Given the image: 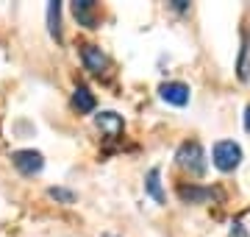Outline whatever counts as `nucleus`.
<instances>
[{
  "label": "nucleus",
  "instance_id": "nucleus-1",
  "mask_svg": "<svg viewBox=\"0 0 250 237\" xmlns=\"http://www.w3.org/2000/svg\"><path fill=\"white\" fill-rule=\"evenodd\" d=\"M175 162H178V167H184V170H189L192 176H203L206 173V151L200 148V142H184V145L178 148V154H175Z\"/></svg>",
  "mask_w": 250,
  "mask_h": 237
},
{
  "label": "nucleus",
  "instance_id": "nucleus-2",
  "mask_svg": "<svg viewBox=\"0 0 250 237\" xmlns=\"http://www.w3.org/2000/svg\"><path fill=\"white\" fill-rule=\"evenodd\" d=\"M211 159H214V167L217 170H223V173H231L236 170L242 162V148L233 142V140H220L211 151Z\"/></svg>",
  "mask_w": 250,
  "mask_h": 237
},
{
  "label": "nucleus",
  "instance_id": "nucleus-3",
  "mask_svg": "<svg viewBox=\"0 0 250 237\" xmlns=\"http://www.w3.org/2000/svg\"><path fill=\"white\" fill-rule=\"evenodd\" d=\"M11 162H14V167H17L22 176H34V173H39V170L45 167V159H42V154H39V151H34V148L14 151V154H11Z\"/></svg>",
  "mask_w": 250,
  "mask_h": 237
},
{
  "label": "nucleus",
  "instance_id": "nucleus-4",
  "mask_svg": "<svg viewBox=\"0 0 250 237\" xmlns=\"http://www.w3.org/2000/svg\"><path fill=\"white\" fill-rule=\"evenodd\" d=\"M159 95H161V100H167V103H172V106H187V103H189V87L184 81L161 84Z\"/></svg>",
  "mask_w": 250,
  "mask_h": 237
},
{
  "label": "nucleus",
  "instance_id": "nucleus-5",
  "mask_svg": "<svg viewBox=\"0 0 250 237\" xmlns=\"http://www.w3.org/2000/svg\"><path fill=\"white\" fill-rule=\"evenodd\" d=\"M81 59H83V64H86V70H89V73H103V70H106V64H108L106 53H103L98 45H83V47H81Z\"/></svg>",
  "mask_w": 250,
  "mask_h": 237
},
{
  "label": "nucleus",
  "instance_id": "nucleus-6",
  "mask_svg": "<svg viewBox=\"0 0 250 237\" xmlns=\"http://www.w3.org/2000/svg\"><path fill=\"white\" fill-rule=\"evenodd\" d=\"M123 118L117 115V112H100L98 115V128L106 134V137H117V134H123Z\"/></svg>",
  "mask_w": 250,
  "mask_h": 237
},
{
  "label": "nucleus",
  "instance_id": "nucleus-7",
  "mask_svg": "<svg viewBox=\"0 0 250 237\" xmlns=\"http://www.w3.org/2000/svg\"><path fill=\"white\" fill-rule=\"evenodd\" d=\"M72 106H75L81 115H89V112H95L98 100H95V95H92L86 87H75V92H72Z\"/></svg>",
  "mask_w": 250,
  "mask_h": 237
},
{
  "label": "nucleus",
  "instance_id": "nucleus-8",
  "mask_svg": "<svg viewBox=\"0 0 250 237\" xmlns=\"http://www.w3.org/2000/svg\"><path fill=\"white\" fill-rule=\"evenodd\" d=\"M236 75L245 84L250 81V34L242 37V50H239V59H236Z\"/></svg>",
  "mask_w": 250,
  "mask_h": 237
},
{
  "label": "nucleus",
  "instance_id": "nucleus-9",
  "mask_svg": "<svg viewBox=\"0 0 250 237\" xmlns=\"http://www.w3.org/2000/svg\"><path fill=\"white\" fill-rule=\"evenodd\" d=\"M72 11H75V17H78L86 28L98 25V17H95V3H92V0H75V3H72Z\"/></svg>",
  "mask_w": 250,
  "mask_h": 237
},
{
  "label": "nucleus",
  "instance_id": "nucleus-10",
  "mask_svg": "<svg viewBox=\"0 0 250 237\" xmlns=\"http://www.w3.org/2000/svg\"><path fill=\"white\" fill-rule=\"evenodd\" d=\"M47 28H50V37L56 42H62V3L59 0L47 6Z\"/></svg>",
  "mask_w": 250,
  "mask_h": 237
},
{
  "label": "nucleus",
  "instance_id": "nucleus-11",
  "mask_svg": "<svg viewBox=\"0 0 250 237\" xmlns=\"http://www.w3.org/2000/svg\"><path fill=\"white\" fill-rule=\"evenodd\" d=\"M178 195L184 201H189V204H200V201H208L214 192L208 190V187H195V184H184V187H178Z\"/></svg>",
  "mask_w": 250,
  "mask_h": 237
},
{
  "label": "nucleus",
  "instance_id": "nucleus-12",
  "mask_svg": "<svg viewBox=\"0 0 250 237\" xmlns=\"http://www.w3.org/2000/svg\"><path fill=\"white\" fill-rule=\"evenodd\" d=\"M161 173H159V167H153L150 173H147V179H145V190L153 195V201L156 204H164V192H161Z\"/></svg>",
  "mask_w": 250,
  "mask_h": 237
},
{
  "label": "nucleus",
  "instance_id": "nucleus-13",
  "mask_svg": "<svg viewBox=\"0 0 250 237\" xmlns=\"http://www.w3.org/2000/svg\"><path fill=\"white\" fill-rule=\"evenodd\" d=\"M50 198H56V201H62V204H72L75 201V192L72 190H64V187H50Z\"/></svg>",
  "mask_w": 250,
  "mask_h": 237
},
{
  "label": "nucleus",
  "instance_id": "nucleus-14",
  "mask_svg": "<svg viewBox=\"0 0 250 237\" xmlns=\"http://www.w3.org/2000/svg\"><path fill=\"white\" fill-rule=\"evenodd\" d=\"M172 6H175L178 11H187V9H189V3H187V0H172Z\"/></svg>",
  "mask_w": 250,
  "mask_h": 237
},
{
  "label": "nucleus",
  "instance_id": "nucleus-15",
  "mask_svg": "<svg viewBox=\"0 0 250 237\" xmlns=\"http://www.w3.org/2000/svg\"><path fill=\"white\" fill-rule=\"evenodd\" d=\"M245 128H248V131H250V106H248V109H245Z\"/></svg>",
  "mask_w": 250,
  "mask_h": 237
}]
</instances>
